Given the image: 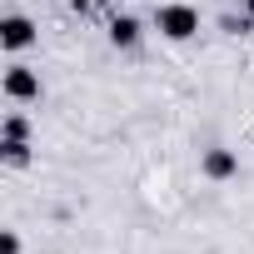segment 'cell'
I'll use <instances>...</instances> for the list:
<instances>
[{
	"instance_id": "cell-1",
	"label": "cell",
	"mask_w": 254,
	"mask_h": 254,
	"mask_svg": "<svg viewBox=\"0 0 254 254\" xmlns=\"http://www.w3.org/2000/svg\"><path fill=\"white\" fill-rule=\"evenodd\" d=\"M155 30H160L165 40L185 45V40H194V35H199V10H194V5H185V0L155 5Z\"/></svg>"
},
{
	"instance_id": "cell-2",
	"label": "cell",
	"mask_w": 254,
	"mask_h": 254,
	"mask_svg": "<svg viewBox=\"0 0 254 254\" xmlns=\"http://www.w3.org/2000/svg\"><path fill=\"white\" fill-rule=\"evenodd\" d=\"M35 40H40V30H35V20H30V15H20V10L0 15V50L20 55V50H30Z\"/></svg>"
},
{
	"instance_id": "cell-3",
	"label": "cell",
	"mask_w": 254,
	"mask_h": 254,
	"mask_svg": "<svg viewBox=\"0 0 254 254\" xmlns=\"http://www.w3.org/2000/svg\"><path fill=\"white\" fill-rule=\"evenodd\" d=\"M0 90H5V100H15V105H30V100H40V75L30 65H5Z\"/></svg>"
},
{
	"instance_id": "cell-4",
	"label": "cell",
	"mask_w": 254,
	"mask_h": 254,
	"mask_svg": "<svg viewBox=\"0 0 254 254\" xmlns=\"http://www.w3.org/2000/svg\"><path fill=\"white\" fill-rule=\"evenodd\" d=\"M199 170H204V180H234V175H239V155L224 150V145H214V150H204Z\"/></svg>"
},
{
	"instance_id": "cell-5",
	"label": "cell",
	"mask_w": 254,
	"mask_h": 254,
	"mask_svg": "<svg viewBox=\"0 0 254 254\" xmlns=\"http://www.w3.org/2000/svg\"><path fill=\"white\" fill-rule=\"evenodd\" d=\"M140 35H145V25H140L135 15H115V20H110V45H115V50H135Z\"/></svg>"
},
{
	"instance_id": "cell-6",
	"label": "cell",
	"mask_w": 254,
	"mask_h": 254,
	"mask_svg": "<svg viewBox=\"0 0 254 254\" xmlns=\"http://www.w3.org/2000/svg\"><path fill=\"white\" fill-rule=\"evenodd\" d=\"M0 160L10 170H25L30 165V140H0Z\"/></svg>"
},
{
	"instance_id": "cell-7",
	"label": "cell",
	"mask_w": 254,
	"mask_h": 254,
	"mask_svg": "<svg viewBox=\"0 0 254 254\" xmlns=\"http://www.w3.org/2000/svg\"><path fill=\"white\" fill-rule=\"evenodd\" d=\"M0 140H30V120H25V115H5V125H0Z\"/></svg>"
},
{
	"instance_id": "cell-8",
	"label": "cell",
	"mask_w": 254,
	"mask_h": 254,
	"mask_svg": "<svg viewBox=\"0 0 254 254\" xmlns=\"http://www.w3.org/2000/svg\"><path fill=\"white\" fill-rule=\"evenodd\" d=\"M0 254H20V234H15V229L0 234Z\"/></svg>"
},
{
	"instance_id": "cell-9",
	"label": "cell",
	"mask_w": 254,
	"mask_h": 254,
	"mask_svg": "<svg viewBox=\"0 0 254 254\" xmlns=\"http://www.w3.org/2000/svg\"><path fill=\"white\" fill-rule=\"evenodd\" d=\"M219 25H224V30H229V35H244V30H249V20H234V15H224V20H219Z\"/></svg>"
},
{
	"instance_id": "cell-10",
	"label": "cell",
	"mask_w": 254,
	"mask_h": 254,
	"mask_svg": "<svg viewBox=\"0 0 254 254\" xmlns=\"http://www.w3.org/2000/svg\"><path fill=\"white\" fill-rule=\"evenodd\" d=\"M70 5H75V10H80V15H85V10H90V5H100V0H70Z\"/></svg>"
},
{
	"instance_id": "cell-11",
	"label": "cell",
	"mask_w": 254,
	"mask_h": 254,
	"mask_svg": "<svg viewBox=\"0 0 254 254\" xmlns=\"http://www.w3.org/2000/svg\"><path fill=\"white\" fill-rule=\"evenodd\" d=\"M244 10H249V15H254V0H244Z\"/></svg>"
}]
</instances>
